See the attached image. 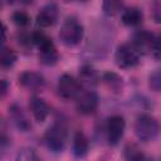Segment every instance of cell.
Instances as JSON below:
<instances>
[{
	"mask_svg": "<svg viewBox=\"0 0 161 161\" xmlns=\"http://www.w3.org/2000/svg\"><path fill=\"white\" fill-rule=\"evenodd\" d=\"M98 103H99V98L97 93L93 91H86V92H80L79 96L77 97L75 108L78 113L88 116V114H92L97 109Z\"/></svg>",
	"mask_w": 161,
	"mask_h": 161,
	"instance_id": "8",
	"label": "cell"
},
{
	"mask_svg": "<svg viewBox=\"0 0 161 161\" xmlns=\"http://www.w3.org/2000/svg\"><path fill=\"white\" fill-rule=\"evenodd\" d=\"M38 48H39V60H40V63H43L45 65H53L58 62L59 54H58L55 44L53 43V40L50 38L45 43L39 45Z\"/></svg>",
	"mask_w": 161,
	"mask_h": 161,
	"instance_id": "10",
	"label": "cell"
},
{
	"mask_svg": "<svg viewBox=\"0 0 161 161\" xmlns=\"http://www.w3.org/2000/svg\"><path fill=\"white\" fill-rule=\"evenodd\" d=\"M121 20L127 26H136V25H138V24L142 23L143 14H142L141 9L135 8V6H131V8H127V9H125L122 11Z\"/></svg>",
	"mask_w": 161,
	"mask_h": 161,
	"instance_id": "14",
	"label": "cell"
},
{
	"mask_svg": "<svg viewBox=\"0 0 161 161\" xmlns=\"http://www.w3.org/2000/svg\"><path fill=\"white\" fill-rule=\"evenodd\" d=\"M0 8H1V3H0Z\"/></svg>",
	"mask_w": 161,
	"mask_h": 161,
	"instance_id": "29",
	"label": "cell"
},
{
	"mask_svg": "<svg viewBox=\"0 0 161 161\" xmlns=\"http://www.w3.org/2000/svg\"><path fill=\"white\" fill-rule=\"evenodd\" d=\"M10 3H16V1H24V0H9Z\"/></svg>",
	"mask_w": 161,
	"mask_h": 161,
	"instance_id": "27",
	"label": "cell"
},
{
	"mask_svg": "<svg viewBox=\"0 0 161 161\" xmlns=\"http://www.w3.org/2000/svg\"><path fill=\"white\" fill-rule=\"evenodd\" d=\"M133 131L136 137L142 142L153 141L160 131L158 121L151 114H141L136 118Z\"/></svg>",
	"mask_w": 161,
	"mask_h": 161,
	"instance_id": "1",
	"label": "cell"
},
{
	"mask_svg": "<svg viewBox=\"0 0 161 161\" xmlns=\"http://www.w3.org/2000/svg\"><path fill=\"white\" fill-rule=\"evenodd\" d=\"M11 19H13L14 24L18 25V26H20V28H24V26L29 25V23H30V16H29L25 11H21V10L15 11V13L13 14Z\"/></svg>",
	"mask_w": 161,
	"mask_h": 161,
	"instance_id": "21",
	"label": "cell"
},
{
	"mask_svg": "<svg viewBox=\"0 0 161 161\" xmlns=\"http://www.w3.org/2000/svg\"><path fill=\"white\" fill-rule=\"evenodd\" d=\"M84 35L83 25L74 18H68L60 28L59 38L62 43L67 47H75L80 43Z\"/></svg>",
	"mask_w": 161,
	"mask_h": 161,
	"instance_id": "3",
	"label": "cell"
},
{
	"mask_svg": "<svg viewBox=\"0 0 161 161\" xmlns=\"http://www.w3.org/2000/svg\"><path fill=\"white\" fill-rule=\"evenodd\" d=\"M29 106H30V111H31V113H33V116H34L36 122L42 123V122H44L47 119V117L49 114V107H48L47 102L43 98L36 97V96L31 97Z\"/></svg>",
	"mask_w": 161,
	"mask_h": 161,
	"instance_id": "12",
	"label": "cell"
},
{
	"mask_svg": "<svg viewBox=\"0 0 161 161\" xmlns=\"http://www.w3.org/2000/svg\"><path fill=\"white\" fill-rule=\"evenodd\" d=\"M58 19V8L55 4H47L36 15V24L40 28H49L55 24Z\"/></svg>",
	"mask_w": 161,
	"mask_h": 161,
	"instance_id": "11",
	"label": "cell"
},
{
	"mask_svg": "<svg viewBox=\"0 0 161 161\" xmlns=\"http://www.w3.org/2000/svg\"><path fill=\"white\" fill-rule=\"evenodd\" d=\"M5 39H6V28H5V25L0 21V47L4 45Z\"/></svg>",
	"mask_w": 161,
	"mask_h": 161,
	"instance_id": "26",
	"label": "cell"
},
{
	"mask_svg": "<svg viewBox=\"0 0 161 161\" xmlns=\"http://www.w3.org/2000/svg\"><path fill=\"white\" fill-rule=\"evenodd\" d=\"M19 84L28 91H39L44 87L45 79L40 73L26 70L19 75Z\"/></svg>",
	"mask_w": 161,
	"mask_h": 161,
	"instance_id": "9",
	"label": "cell"
},
{
	"mask_svg": "<svg viewBox=\"0 0 161 161\" xmlns=\"http://www.w3.org/2000/svg\"><path fill=\"white\" fill-rule=\"evenodd\" d=\"M72 150H73V155L78 158L80 157H84L89 150V141L87 138V136L78 131L74 133V137H73V143H72Z\"/></svg>",
	"mask_w": 161,
	"mask_h": 161,
	"instance_id": "13",
	"label": "cell"
},
{
	"mask_svg": "<svg viewBox=\"0 0 161 161\" xmlns=\"http://www.w3.org/2000/svg\"><path fill=\"white\" fill-rule=\"evenodd\" d=\"M103 80H104V82H106V84H107L111 89H113L114 92L119 91V89L122 88V84H123L122 78H121L118 74L112 73V72L106 73V74L103 75Z\"/></svg>",
	"mask_w": 161,
	"mask_h": 161,
	"instance_id": "18",
	"label": "cell"
},
{
	"mask_svg": "<svg viewBox=\"0 0 161 161\" xmlns=\"http://www.w3.org/2000/svg\"><path fill=\"white\" fill-rule=\"evenodd\" d=\"M57 91L63 99H74L82 92V84L70 74H63L58 80Z\"/></svg>",
	"mask_w": 161,
	"mask_h": 161,
	"instance_id": "6",
	"label": "cell"
},
{
	"mask_svg": "<svg viewBox=\"0 0 161 161\" xmlns=\"http://www.w3.org/2000/svg\"><path fill=\"white\" fill-rule=\"evenodd\" d=\"M10 113H11V117L14 119V123L15 126L23 131V132H28L30 128H31V125L28 119V117L25 116V113L23 112V109L18 106H13L10 108Z\"/></svg>",
	"mask_w": 161,
	"mask_h": 161,
	"instance_id": "15",
	"label": "cell"
},
{
	"mask_svg": "<svg viewBox=\"0 0 161 161\" xmlns=\"http://www.w3.org/2000/svg\"><path fill=\"white\" fill-rule=\"evenodd\" d=\"M30 39H31V42L35 44V45H42L43 43H45L48 39H49V36L47 35V34H44L43 31H34L33 34H31V36H30Z\"/></svg>",
	"mask_w": 161,
	"mask_h": 161,
	"instance_id": "24",
	"label": "cell"
},
{
	"mask_svg": "<svg viewBox=\"0 0 161 161\" xmlns=\"http://www.w3.org/2000/svg\"><path fill=\"white\" fill-rule=\"evenodd\" d=\"M150 88L155 92H160V88H161V74H160V70H155L151 75H150Z\"/></svg>",
	"mask_w": 161,
	"mask_h": 161,
	"instance_id": "23",
	"label": "cell"
},
{
	"mask_svg": "<svg viewBox=\"0 0 161 161\" xmlns=\"http://www.w3.org/2000/svg\"><path fill=\"white\" fill-rule=\"evenodd\" d=\"M132 44L140 53H150L155 59H160V39L155 34L138 30L133 35Z\"/></svg>",
	"mask_w": 161,
	"mask_h": 161,
	"instance_id": "2",
	"label": "cell"
},
{
	"mask_svg": "<svg viewBox=\"0 0 161 161\" xmlns=\"http://www.w3.org/2000/svg\"><path fill=\"white\" fill-rule=\"evenodd\" d=\"M16 53L8 47H0V67L1 68H11L16 62Z\"/></svg>",
	"mask_w": 161,
	"mask_h": 161,
	"instance_id": "17",
	"label": "cell"
},
{
	"mask_svg": "<svg viewBox=\"0 0 161 161\" xmlns=\"http://www.w3.org/2000/svg\"><path fill=\"white\" fill-rule=\"evenodd\" d=\"M16 160H21V161H33V160H38V156H36V153H35L34 150H31V148H23L21 151L18 152Z\"/></svg>",
	"mask_w": 161,
	"mask_h": 161,
	"instance_id": "22",
	"label": "cell"
},
{
	"mask_svg": "<svg viewBox=\"0 0 161 161\" xmlns=\"http://www.w3.org/2000/svg\"><path fill=\"white\" fill-rule=\"evenodd\" d=\"M9 82L6 79H0V97L5 96L9 91Z\"/></svg>",
	"mask_w": 161,
	"mask_h": 161,
	"instance_id": "25",
	"label": "cell"
},
{
	"mask_svg": "<svg viewBox=\"0 0 161 161\" xmlns=\"http://www.w3.org/2000/svg\"><path fill=\"white\" fill-rule=\"evenodd\" d=\"M79 82L86 86H94L98 82V74L91 65H83L79 69Z\"/></svg>",
	"mask_w": 161,
	"mask_h": 161,
	"instance_id": "16",
	"label": "cell"
},
{
	"mask_svg": "<svg viewBox=\"0 0 161 161\" xmlns=\"http://www.w3.org/2000/svg\"><path fill=\"white\" fill-rule=\"evenodd\" d=\"M44 141L50 151L57 153L62 152L67 142V127L62 122H55L47 130L44 135Z\"/></svg>",
	"mask_w": 161,
	"mask_h": 161,
	"instance_id": "4",
	"label": "cell"
},
{
	"mask_svg": "<svg viewBox=\"0 0 161 161\" xmlns=\"http://www.w3.org/2000/svg\"><path fill=\"white\" fill-rule=\"evenodd\" d=\"M141 53L133 47V44H122L114 53V62L121 69H131L138 65Z\"/></svg>",
	"mask_w": 161,
	"mask_h": 161,
	"instance_id": "5",
	"label": "cell"
},
{
	"mask_svg": "<svg viewBox=\"0 0 161 161\" xmlns=\"http://www.w3.org/2000/svg\"><path fill=\"white\" fill-rule=\"evenodd\" d=\"M121 5V0H102V9L107 16H113L117 14Z\"/></svg>",
	"mask_w": 161,
	"mask_h": 161,
	"instance_id": "20",
	"label": "cell"
},
{
	"mask_svg": "<svg viewBox=\"0 0 161 161\" xmlns=\"http://www.w3.org/2000/svg\"><path fill=\"white\" fill-rule=\"evenodd\" d=\"M125 128H126V121L122 116L114 114L107 119L106 133H107V141L111 146H116L121 141Z\"/></svg>",
	"mask_w": 161,
	"mask_h": 161,
	"instance_id": "7",
	"label": "cell"
},
{
	"mask_svg": "<svg viewBox=\"0 0 161 161\" xmlns=\"http://www.w3.org/2000/svg\"><path fill=\"white\" fill-rule=\"evenodd\" d=\"M125 157L127 160H132V161H140L145 158L143 152L135 145V143H128L125 147Z\"/></svg>",
	"mask_w": 161,
	"mask_h": 161,
	"instance_id": "19",
	"label": "cell"
},
{
	"mask_svg": "<svg viewBox=\"0 0 161 161\" xmlns=\"http://www.w3.org/2000/svg\"><path fill=\"white\" fill-rule=\"evenodd\" d=\"M72 1H86V0H72Z\"/></svg>",
	"mask_w": 161,
	"mask_h": 161,
	"instance_id": "28",
	"label": "cell"
}]
</instances>
